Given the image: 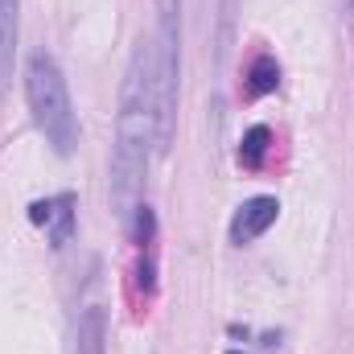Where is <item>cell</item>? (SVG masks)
Here are the masks:
<instances>
[{
	"instance_id": "7c38bea8",
	"label": "cell",
	"mask_w": 354,
	"mask_h": 354,
	"mask_svg": "<svg viewBox=\"0 0 354 354\" xmlns=\"http://www.w3.org/2000/svg\"><path fill=\"white\" fill-rule=\"evenodd\" d=\"M342 4H346V8H351V12H354V0H342Z\"/></svg>"
},
{
	"instance_id": "8992f818",
	"label": "cell",
	"mask_w": 354,
	"mask_h": 354,
	"mask_svg": "<svg viewBox=\"0 0 354 354\" xmlns=\"http://www.w3.org/2000/svg\"><path fill=\"white\" fill-rule=\"evenodd\" d=\"M17 37H21V0H0V99L12 87Z\"/></svg>"
},
{
	"instance_id": "7a4b0ae2",
	"label": "cell",
	"mask_w": 354,
	"mask_h": 354,
	"mask_svg": "<svg viewBox=\"0 0 354 354\" xmlns=\"http://www.w3.org/2000/svg\"><path fill=\"white\" fill-rule=\"evenodd\" d=\"M25 99H29L37 132L54 145L58 157H71L79 149L83 132H79V115H75V103H71L66 75H62V66H58V58L50 50L29 54V62H25Z\"/></svg>"
},
{
	"instance_id": "6da1fadb",
	"label": "cell",
	"mask_w": 354,
	"mask_h": 354,
	"mask_svg": "<svg viewBox=\"0 0 354 354\" xmlns=\"http://www.w3.org/2000/svg\"><path fill=\"white\" fill-rule=\"evenodd\" d=\"M157 157V99H153V41H140L120 91V120H115V149H111V202L115 214L128 223L132 210L145 202V174Z\"/></svg>"
},
{
	"instance_id": "ba28073f",
	"label": "cell",
	"mask_w": 354,
	"mask_h": 354,
	"mask_svg": "<svg viewBox=\"0 0 354 354\" xmlns=\"http://www.w3.org/2000/svg\"><path fill=\"white\" fill-rule=\"evenodd\" d=\"M280 87V62L272 58V54H260L256 62H252V71H248V95L252 99H264L272 91Z\"/></svg>"
},
{
	"instance_id": "52a82bcc",
	"label": "cell",
	"mask_w": 354,
	"mask_h": 354,
	"mask_svg": "<svg viewBox=\"0 0 354 354\" xmlns=\"http://www.w3.org/2000/svg\"><path fill=\"white\" fill-rule=\"evenodd\" d=\"M75 354H107V313L87 305L75 326Z\"/></svg>"
},
{
	"instance_id": "3957f363",
	"label": "cell",
	"mask_w": 354,
	"mask_h": 354,
	"mask_svg": "<svg viewBox=\"0 0 354 354\" xmlns=\"http://www.w3.org/2000/svg\"><path fill=\"white\" fill-rule=\"evenodd\" d=\"M177 87H181V0H157V33H153L157 157H165V153H169V145H174Z\"/></svg>"
},
{
	"instance_id": "8fae6325",
	"label": "cell",
	"mask_w": 354,
	"mask_h": 354,
	"mask_svg": "<svg viewBox=\"0 0 354 354\" xmlns=\"http://www.w3.org/2000/svg\"><path fill=\"white\" fill-rule=\"evenodd\" d=\"M136 284H140V292L145 297H153L157 292V268H153V256L145 252L140 256V264H136Z\"/></svg>"
},
{
	"instance_id": "5b68a950",
	"label": "cell",
	"mask_w": 354,
	"mask_h": 354,
	"mask_svg": "<svg viewBox=\"0 0 354 354\" xmlns=\"http://www.w3.org/2000/svg\"><path fill=\"white\" fill-rule=\"evenodd\" d=\"M29 218L50 231V243L54 248H66L71 235H75V194H54L46 202H33L29 206Z\"/></svg>"
},
{
	"instance_id": "9c48e42d",
	"label": "cell",
	"mask_w": 354,
	"mask_h": 354,
	"mask_svg": "<svg viewBox=\"0 0 354 354\" xmlns=\"http://www.w3.org/2000/svg\"><path fill=\"white\" fill-rule=\"evenodd\" d=\"M268 145H272V128H268V124L248 128V132H243V145H239V165L260 169V165H264V157H268Z\"/></svg>"
},
{
	"instance_id": "277c9868",
	"label": "cell",
	"mask_w": 354,
	"mask_h": 354,
	"mask_svg": "<svg viewBox=\"0 0 354 354\" xmlns=\"http://www.w3.org/2000/svg\"><path fill=\"white\" fill-rule=\"evenodd\" d=\"M276 218H280V202H276L272 194L248 198V202L235 210V218H231V243H239V248H243V243H256Z\"/></svg>"
},
{
	"instance_id": "30bf717a",
	"label": "cell",
	"mask_w": 354,
	"mask_h": 354,
	"mask_svg": "<svg viewBox=\"0 0 354 354\" xmlns=\"http://www.w3.org/2000/svg\"><path fill=\"white\" fill-rule=\"evenodd\" d=\"M128 223H132V239H136L140 248H149V243H153V235H157V218H153V206H149V202H140V206L132 210V218H128Z\"/></svg>"
}]
</instances>
